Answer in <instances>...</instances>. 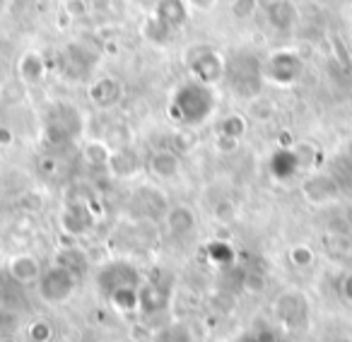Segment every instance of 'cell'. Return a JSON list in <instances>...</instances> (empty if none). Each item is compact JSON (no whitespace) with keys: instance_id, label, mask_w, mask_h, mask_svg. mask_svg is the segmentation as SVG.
<instances>
[{"instance_id":"obj_1","label":"cell","mask_w":352,"mask_h":342,"mask_svg":"<svg viewBox=\"0 0 352 342\" xmlns=\"http://www.w3.org/2000/svg\"><path fill=\"white\" fill-rule=\"evenodd\" d=\"M176 109L182 111V118L191 126L206 121L208 113L215 109L212 89L206 82H186L176 92Z\"/></svg>"},{"instance_id":"obj_4","label":"cell","mask_w":352,"mask_h":342,"mask_svg":"<svg viewBox=\"0 0 352 342\" xmlns=\"http://www.w3.org/2000/svg\"><path fill=\"white\" fill-rule=\"evenodd\" d=\"M176 166H179V161H176V157L171 155V152H160V155H155V159H152V169H155L160 176H171V174H176Z\"/></svg>"},{"instance_id":"obj_3","label":"cell","mask_w":352,"mask_h":342,"mask_svg":"<svg viewBox=\"0 0 352 342\" xmlns=\"http://www.w3.org/2000/svg\"><path fill=\"white\" fill-rule=\"evenodd\" d=\"M12 275H15L20 282H30V280H34L36 275H39V263L27 258V255H22V258L12 260Z\"/></svg>"},{"instance_id":"obj_5","label":"cell","mask_w":352,"mask_h":342,"mask_svg":"<svg viewBox=\"0 0 352 342\" xmlns=\"http://www.w3.org/2000/svg\"><path fill=\"white\" fill-rule=\"evenodd\" d=\"M342 292H345V297L352 301V275H347V280H345V284H342Z\"/></svg>"},{"instance_id":"obj_2","label":"cell","mask_w":352,"mask_h":342,"mask_svg":"<svg viewBox=\"0 0 352 342\" xmlns=\"http://www.w3.org/2000/svg\"><path fill=\"white\" fill-rule=\"evenodd\" d=\"M278 313L285 323H289V326H299V323L307 321L309 308H307V301H304L299 294H285L278 304Z\"/></svg>"}]
</instances>
